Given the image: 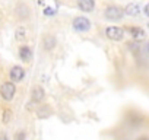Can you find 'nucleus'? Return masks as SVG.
<instances>
[{
  "mask_svg": "<svg viewBox=\"0 0 149 140\" xmlns=\"http://www.w3.org/2000/svg\"><path fill=\"white\" fill-rule=\"evenodd\" d=\"M73 28L78 32H86L91 29V21L85 16H78L73 19Z\"/></svg>",
  "mask_w": 149,
  "mask_h": 140,
  "instance_id": "obj_1",
  "label": "nucleus"
},
{
  "mask_svg": "<svg viewBox=\"0 0 149 140\" xmlns=\"http://www.w3.org/2000/svg\"><path fill=\"white\" fill-rule=\"evenodd\" d=\"M15 92H16V88L12 82H6L0 88V95H2V98L5 101H12L15 96Z\"/></svg>",
  "mask_w": 149,
  "mask_h": 140,
  "instance_id": "obj_2",
  "label": "nucleus"
},
{
  "mask_svg": "<svg viewBox=\"0 0 149 140\" xmlns=\"http://www.w3.org/2000/svg\"><path fill=\"white\" fill-rule=\"evenodd\" d=\"M105 37L111 41H121L124 37V31L118 26H108L105 29Z\"/></svg>",
  "mask_w": 149,
  "mask_h": 140,
  "instance_id": "obj_3",
  "label": "nucleus"
},
{
  "mask_svg": "<svg viewBox=\"0 0 149 140\" xmlns=\"http://www.w3.org/2000/svg\"><path fill=\"white\" fill-rule=\"evenodd\" d=\"M123 15H124V12L118 6H113L111 5V6H108L105 9V18L108 21H120L123 18Z\"/></svg>",
  "mask_w": 149,
  "mask_h": 140,
  "instance_id": "obj_4",
  "label": "nucleus"
},
{
  "mask_svg": "<svg viewBox=\"0 0 149 140\" xmlns=\"http://www.w3.org/2000/svg\"><path fill=\"white\" fill-rule=\"evenodd\" d=\"M24 78H25V70L21 66L12 67V70H10V79H12V82H21Z\"/></svg>",
  "mask_w": 149,
  "mask_h": 140,
  "instance_id": "obj_5",
  "label": "nucleus"
},
{
  "mask_svg": "<svg viewBox=\"0 0 149 140\" xmlns=\"http://www.w3.org/2000/svg\"><path fill=\"white\" fill-rule=\"evenodd\" d=\"M78 6L82 12H92L95 8V0H78Z\"/></svg>",
  "mask_w": 149,
  "mask_h": 140,
  "instance_id": "obj_6",
  "label": "nucleus"
},
{
  "mask_svg": "<svg viewBox=\"0 0 149 140\" xmlns=\"http://www.w3.org/2000/svg\"><path fill=\"white\" fill-rule=\"evenodd\" d=\"M44 99V89L41 86H35L32 89V94H31V101L32 102H41Z\"/></svg>",
  "mask_w": 149,
  "mask_h": 140,
  "instance_id": "obj_7",
  "label": "nucleus"
},
{
  "mask_svg": "<svg viewBox=\"0 0 149 140\" xmlns=\"http://www.w3.org/2000/svg\"><path fill=\"white\" fill-rule=\"evenodd\" d=\"M16 16H18L21 21L26 19V18L29 16V9H28V6L24 5V3L18 5V8H16Z\"/></svg>",
  "mask_w": 149,
  "mask_h": 140,
  "instance_id": "obj_8",
  "label": "nucleus"
},
{
  "mask_svg": "<svg viewBox=\"0 0 149 140\" xmlns=\"http://www.w3.org/2000/svg\"><path fill=\"white\" fill-rule=\"evenodd\" d=\"M127 31L130 32V35L134 38V40H143L145 38V31L139 26H129Z\"/></svg>",
  "mask_w": 149,
  "mask_h": 140,
  "instance_id": "obj_9",
  "label": "nucleus"
},
{
  "mask_svg": "<svg viewBox=\"0 0 149 140\" xmlns=\"http://www.w3.org/2000/svg\"><path fill=\"white\" fill-rule=\"evenodd\" d=\"M19 57H21L24 61H29V60L32 58V50H31L28 45L19 47Z\"/></svg>",
  "mask_w": 149,
  "mask_h": 140,
  "instance_id": "obj_10",
  "label": "nucleus"
},
{
  "mask_svg": "<svg viewBox=\"0 0 149 140\" xmlns=\"http://www.w3.org/2000/svg\"><path fill=\"white\" fill-rule=\"evenodd\" d=\"M56 44H57V41H56V38L51 37V35H45V37L42 38V45H44L45 50H53V48L56 47Z\"/></svg>",
  "mask_w": 149,
  "mask_h": 140,
  "instance_id": "obj_11",
  "label": "nucleus"
},
{
  "mask_svg": "<svg viewBox=\"0 0 149 140\" xmlns=\"http://www.w3.org/2000/svg\"><path fill=\"white\" fill-rule=\"evenodd\" d=\"M126 15H130V16H136V15H139V6H137L136 3H130V5H127V8H126Z\"/></svg>",
  "mask_w": 149,
  "mask_h": 140,
  "instance_id": "obj_12",
  "label": "nucleus"
},
{
  "mask_svg": "<svg viewBox=\"0 0 149 140\" xmlns=\"http://www.w3.org/2000/svg\"><path fill=\"white\" fill-rule=\"evenodd\" d=\"M15 38H16L18 41H24V40L26 38V29H25L24 26L16 28V31H15Z\"/></svg>",
  "mask_w": 149,
  "mask_h": 140,
  "instance_id": "obj_13",
  "label": "nucleus"
},
{
  "mask_svg": "<svg viewBox=\"0 0 149 140\" xmlns=\"http://www.w3.org/2000/svg\"><path fill=\"white\" fill-rule=\"evenodd\" d=\"M51 114V110L48 108V107H45V108H41L40 111H38V117H41V118H45V117H48Z\"/></svg>",
  "mask_w": 149,
  "mask_h": 140,
  "instance_id": "obj_14",
  "label": "nucleus"
},
{
  "mask_svg": "<svg viewBox=\"0 0 149 140\" xmlns=\"http://www.w3.org/2000/svg\"><path fill=\"white\" fill-rule=\"evenodd\" d=\"M10 117H12V111L5 110V112H3V123H5V124H6V123H9Z\"/></svg>",
  "mask_w": 149,
  "mask_h": 140,
  "instance_id": "obj_15",
  "label": "nucleus"
},
{
  "mask_svg": "<svg viewBox=\"0 0 149 140\" xmlns=\"http://www.w3.org/2000/svg\"><path fill=\"white\" fill-rule=\"evenodd\" d=\"M25 137H26L25 131H18V133L15 134V140H25Z\"/></svg>",
  "mask_w": 149,
  "mask_h": 140,
  "instance_id": "obj_16",
  "label": "nucleus"
},
{
  "mask_svg": "<svg viewBox=\"0 0 149 140\" xmlns=\"http://www.w3.org/2000/svg\"><path fill=\"white\" fill-rule=\"evenodd\" d=\"M0 140H8V137L5 134H0Z\"/></svg>",
  "mask_w": 149,
  "mask_h": 140,
  "instance_id": "obj_17",
  "label": "nucleus"
},
{
  "mask_svg": "<svg viewBox=\"0 0 149 140\" xmlns=\"http://www.w3.org/2000/svg\"><path fill=\"white\" fill-rule=\"evenodd\" d=\"M45 13H47V15H53V10H51V9H47Z\"/></svg>",
  "mask_w": 149,
  "mask_h": 140,
  "instance_id": "obj_18",
  "label": "nucleus"
},
{
  "mask_svg": "<svg viewBox=\"0 0 149 140\" xmlns=\"http://www.w3.org/2000/svg\"><path fill=\"white\" fill-rule=\"evenodd\" d=\"M139 140H148V137H142V139H139Z\"/></svg>",
  "mask_w": 149,
  "mask_h": 140,
  "instance_id": "obj_19",
  "label": "nucleus"
}]
</instances>
